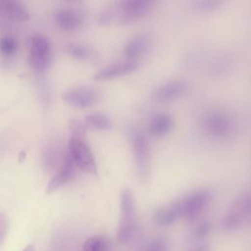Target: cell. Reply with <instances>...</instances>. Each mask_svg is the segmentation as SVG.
I'll return each instance as SVG.
<instances>
[{
	"label": "cell",
	"mask_w": 251,
	"mask_h": 251,
	"mask_svg": "<svg viewBox=\"0 0 251 251\" xmlns=\"http://www.w3.org/2000/svg\"><path fill=\"white\" fill-rule=\"evenodd\" d=\"M157 0H119L114 7L105 12L102 22H117L125 25L145 17L155 6Z\"/></svg>",
	"instance_id": "6da1fadb"
},
{
	"label": "cell",
	"mask_w": 251,
	"mask_h": 251,
	"mask_svg": "<svg viewBox=\"0 0 251 251\" xmlns=\"http://www.w3.org/2000/svg\"><path fill=\"white\" fill-rule=\"evenodd\" d=\"M137 228L136 207L130 189H124L120 198V220L117 238L121 244H128L134 237Z\"/></svg>",
	"instance_id": "7a4b0ae2"
},
{
	"label": "cell",
	"mask_w": 251,
	"mask_h": 251,
	"mask_svg": "<svg viewBox=\"0 0 251 251\" xmlns=\"http://www.w3.org/2000/svg\"><path fill=\"white\" fill-rule=\"evenodd\" d=\"M201 126L207 136L220 141L229 139L237 128L232 117L221 110H213L205 114Z\"/></svg>",
	"instance_id": "3957f363"
},
{
	"label": "cell",
	"mask_w": 251,
	"mask_h": 251,
	"mask_svg": "<svg viewBox=\"0 0 251 251\" xmlns=\"http://www.w3.org/2000/svg\"><path fill=\"white\" fill-rule=\"evenodd\" d=\"M211 200L212 194L209 190L198 189L174 203L177 211L178 219L194 220L205 211Z\"/></svg>",
	"instance_id": "277c9868"
},
{
	"label": "cell",
	"mask_w": 251,
	"mask_h": 251,
	"mask_svg": "<svg viewBox=\"0 0 251 251\" xmlns=\"http://www.w3.org/2000/svg\"><path fill=\"white\" fill-rule=\"evenodd\" d=\"M129 140L138 175L145 179L150 174L151 150L147 135L139 128H131Z\"/></svg>",
	"instance_id": "5b68a950"
},
{
	"label": "cell",
	"mask_w": 251,
	"mask_h": 251,
	"mask_svg": "<svg viewBox=\"0 0 251 251\" xmlns=\"http://www.w3.org/2000/svg\"><path fill=\"white\" fill-rule=\"evenodd\" d=\"M251 221V191L240 194L224 216L222 226L226 231L238 229L244 223Z\"/></svg>",
	"instance_id": "8992f818"
},
{
	"label": "cell",
	"mask_w": 251,
	"mask_h": 251,
	"mask_svg": "<svg viewBox=\"0 0 251 251\" xmlns=\"http://www.w3.org/2000/svg\"><path fill=\"white\" fill-rule=\"evenodd\" d=\"M51 62V45L43 35H34L30 39L28 63L36 72H44Z\"/></svg>",
	"instance_id": "52a82bcc"
},
{
	"label": "cell",
	"mask_w": 251,
	"mask_h": 251,
	"mask_svg": "<svg viewBox=\"0 0 251 251\" xmlns=\"http://www.w3.org/2000/svg\"><path fill=\"white\" fill-rule=\"evenodd\" d=\"M69 153L77 168L85 173L97 176V166L94 156L84 140L72 137L69 141Z\"/></svg>",
	"instance_id": "ba28073f"
},
{
	"label": "cell",
	"mask_w": 251,
	"mask_h": 251,
	"mask_svg": "<svg viewBox=\"0 0 251 251\" xmlns=\"http://www.w3.org/2000/svg\"><path fill=\"white\" fill-rule=\"evenodd\" d=\"M63 99L68 105L74 108L85 109L97 104L101 99V94L93 87L79 86L65 92Z\"/></svg>",
	"instance_id": "9c48e42d"
},
{
	"label": "cell",
	"mask_w": 251,
	"mask_h": 251,
	"mask_svg": "<svg viewBox=\"0 0 251 251\" xmlns=\"http://www.w3.org/2000/svg\"><path fill=\"white\" fill-rule=\"evenodd\" d=\"M188 89L186 81L181 79H173L161 84L152 94L153 100L158 103L173 102L181 97Z\"/></svg>",
	"instance_id": "30bf717a"
},
{
	"label": "cell",
	"mask_w": 251,
	"mask_h": 251,
	"mask_svg": "<svg viewBox=\"0 0 251 251\" xmlns=\"http://www.w3.org/2000/svg\"><path fill=\"white\" fill-rule=\"evenodd\" d=\"M138 68V61L126 59V61L112 64L100 70L94 75L95 80H111L133 73Z\"/></svg>",
	"instance_id": "8fae6325"
},
{
	"label": "cell",
	"mask_w": 251,
	"mask_h": 251,
	"mask_svg": "<svg viewBox=\"0 0 251 251\" xmlns=\"http://www.w3.org/2000/svg\"><path fill=\"white\" fill-rule=\"evenodd\" d=\"M75 169H76V165L72 159L70 153H67L61 168L58 170L55 176L49 180L46 187V193L50 194L55 190H57L62 185L71 181L75 175Z\"/></svg>",
	"instance_id": "7c38bea8"
},
{
	"label": "cell",
	"mask_w": 251,
	"mask_h": 251,
	"mask_svg": "<svg viewBox=\"0 0 251 251\" xmlns=\"http://www.w3.org/2000/svg\"><path fill=\"white\" fill-rule=\"evenodd\" d=\"M55 22L62 30L75 31L83 25L84 17L75 10L64 8L55 13Z\"/></svg>",
	"instance_id": "4fadbf2b"
},
{
	"label": "cell",
	"mask_w": 251,
	"mask_h": 251,
	"mask_svg": "<svg viewBox=\"0 0 251 251\" xmlns=\"http://www.w3.org/2000/svg\"><path fill=\"white\" fill-rule=\"evenodd\" d=\"M0 18L24 23L29 19V14L20 0H0Z\"/></svg>",
	"instance_id": "5bb4252c"
},
{
	"label": "cell",
	"mask_w": 251,
	"mask_h": 251,
	"mask_svg": "<svg viewBox=\"0 0 251 251\" xmlns=\"http://www.w3.org/2000/svg\"><path fill=\"white\" fill-rule=\"evenodd\" d=\"M151 40L147 34L140 33L131 37L126 47H125V55L126 59L138 61L141 57H143L150 49Z\"/></svg>",
	"instance_id": "9a60e30c"
},
{
	"label": "cell",
	"mask_w": 251,
	"mask_h": 251,
	"mask_svg": "<svg viewBox=\"0 0 251 251\" xmlns=\"http://www.w3.org/2000/svg\"><path fill=\"white\" fill-rule=\"evenodd\" d=\"M174 128V119L169 113H157L151 117L148 123V131L155 137H163Z\"/></svg>",
	"instance_id": "2e32d148"
},
{
	"label": "cell",
	"mask_w": 251,
	"mask_h": 251,
	"mask_svg": "<svg viewBox=\"0 0 251 251\" xmlns=\"http://www.w3.org/2000/svg\"><path fill=\"white\" fill-rule=\"evenodd\" d=\"M177 219L178 215L174 202L168 206L159 208L153 215L154 222L160 226H169Z\"/></svg>",
	"instance_id": "e0dca14e"
},
{
	"label": "cell",
	"mask_w": 251,
	"mask_h": 251,
	"mask_svg": "<svg viewBox=\"0 0 251 251\" xmlns=\"http://www.w3.org/2000/svg\"><path fill=\"white\" fill-rule=\"evenodd\" d=\"M84 122L88 128L94 130H110L112 128L110 119L101 113H94L86 116Z\"/></svg>",
	"instance_id": "ac0fdd59"
},
{
	"label": "cell",
	"mask_w": 251,
	"mask_h": 251,
	"mask_svg": "<svg viewBox=\"0 0 251 251\" xmlns=\"http://www.w3.org/2000/svg\"><path fill=\"white\" fill-rule=\"evenodd\" d=\"M111 249L110 240L102 235L91 236L82 245V251H111Z\"/></svg>",
	"instance_id": "d6986e66"
},
{
	"label": "cell",
	"mask_w": 251,
	"mask_h": 251,
	"mask_svg": "<svg viewBox=\"0 0 251 251\" xmlns=\"http://www.w3.org/2000/svg\"><path fill=\"white\" fill-rule=\"evenodd\" d=\"M225 0H191V7L197 13H210L223 6Z\"/></svg>",
	"instance_id": "ffe728a7"
},
{
	"label": "cell",
	"mask_w": 251,
	"mask_h": 251,
	"mask_svg": "<svg viewBox=\"0 0 251 251\" xmlns=\"http://www.w3.org/2000/svg\"><path fill=\"white\" fill-rule=\"evenodd\" d=\"M66 52L76 60H87L93 55L90 47L81 44H70L66 47Z\"/></svg>",
	"instance_id": "44dd1931"
},
{
	"label": "cell",
	"mask_w": 251,
	"mask_h": 251,
	"mask_svg": "<svg viewBox=\"0 0 251 251\" xmlns=\"http://www.w3.org/2000/svg\"><path fill=\"white\" fill-rule=\"evenodd\" d=\"M19 48L16 38L12 36H3L0 38V53L5 57L14 56Z\"/></svg>",
	"instance_id": "7402d4cb"
},
{
	"label": "cell",
	"mask_w": 251,
	"mask_h": 251,
	"mask_svg": "<svg viewBox=\"0 0 251 251\" xmlns=\"http://www.w3.org/2000/svg\"><path fill=\"white\" fill-rule=\"evenodd\" d=\"M68 126H69V128H70V130L73 134V137L84 140L86 127L82 123H80L79 121H77L75 119H71L68 122Z\"/></svg>",
	"instance_id": "603a6c76"
},
{
	"label": "cell",
	"mask_w": 251,
	"mask_h": 251,
	"mask_svg": "<svg viewBox=\"0 0 251 251\" xmlns=\"http://www.w3.org/2000/svg\"><path fill=\"white\" fill-rule=\"evenodd\" d=\"M211 229H212L211 224L207 221H203L194 226V228L192 229L191 235L196 240L203 239L210 233Z\"/></svg>",
	"instance_id": "cb8c5ba5"
},
{
	"label": "cell",
	"mask_w": 251,
	"mask_h": 251,
	"mask_svg": "<svg viewBox=\"0 0 251 251\" xmlns=\"http://www.w3.org/2000/svg\"><path fill=\"white\" fill-rule=\"evenodd\" d=\"M142 251H168V241L163 237H156L150 240Z\"/></svg>",
	"instance_id": "d4e9b609"
},
{
	"label": "cell",
	"mask_w": 251,
	"mask_h": 251,
	"mask_svg": "<svg viewBox=\"0 0 251 251\" xmlns=\"http://www.w3.org/2000/svg\"><path fill=\"white\" fill-rule=\"evenodd\" d=\"M8 231V219L7 216L0 212V246L3 243Z\"/></svg>",
	"instance_id": "484cf974"
},
{
	"label": "cell",
	"mask_w": 251,
	"mask_h": 251,
	"mask_svg": "<svg viewBox=\"0 0 251 251\" xmlns=\"http://www.w3.org/2000/svg\"><path fill=\"white\" fill-rule=\"evenodd\" d=\"M190 251H209V247L207 245H200L191 249Z\"/></svg>",
	"instance_id": "4316f807"
},
{
	"label": "cell",
	"mask_w": 251,
	"mask_h": 251,
	"mask_svg": "<svg viewBox=\"0 0 251 251\" xmlns=\"http://www.w3.org/2000/svg\"><path fill=\"white\" fill-rule=\"evenodd\" d=\"M23 251H35V248L33 245H27Z\"/></svg>",
	"instance_id": "83f0119b"
},
{
	"label": "cell",
	"mask_w": 251,
	"mask_h": 251,
	"mask_svg": "<svg viewBox=\"0 0 251 251\" xmlns=\"http://www.w3.org/2000/svg\"><path fill=\"white\" fill-rule=\"evenodd\" d=\"M68 1H77V0H68Z\"/></svg>",
	"instance_id": "f1b7e54d"
}]
</instances>
